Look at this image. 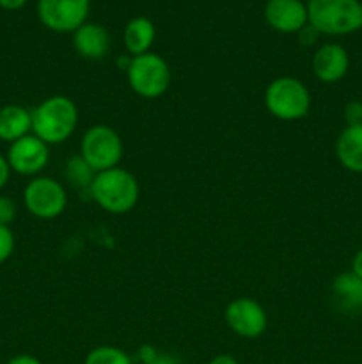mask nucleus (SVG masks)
I'll use <instances>...</instances> for the list:
<instances>
[{
  "label": "nucleus",
  "instance_id": "b1692460",
  "mask_svg": "<svg viewBox=\"0 0 362 364\" xmlns=\"http://www.w3.org/2000/svg\"><path fill=\"white\" fill-rule=\"evenodd\" d=\"M9 176H11L9 162H7L6 156L0 155V191H2V188L7 185V181H9Z\"/></svg>",
  "mask_w": 362,
  "mask_h": 364
},
{
  "label": "nucleus",
  "instance_id": "423d86ee",
  "mask_svg": "<svg viewBox=\"0 0 362 364\" xmlns=\"http://www.w3.org/2000/svg\"><path fill=\"white\" fill-rule=\"evenodd\" d=\"M123 153L124 146L119 134L106 124H94L82 137L80 156L94 173L117 167Z\"/></svg>",
  "mask_w": 362,
  "mask_h": 364
},
{
  "label": "nucleus",
  "instance_id": "f03ea898",
  "mask_svg": "<svg viewBox=\"0 0 362 364\" xmlns=\"http://www.w3.org/2000/svg\"><path fill=\"white\" fill-rule=\"evenodd\" d=\"M32 114V134L48 146L62 144L73 135L78 124L77 103L67 96H50Z\"/></svg>",
  "mask_w": 362,
  "mask_h": 364
},
{
  "label": "nucleus",
  "instance_id": "dca6fc26",
  "mask_svg": "<svg viewBox=\"0 0 362 364\" xmlns=\"http://www.w3.org/2000/svg\"><path fill=\"white\" fill-rule=\"evenodd\" d=\"M155 25L149 18L146 16H137L133 20H130L124 27L123 32V43L124 48L128 50V53H131L133 57L142 55V53H148L149 48L155 43Z\"/></svg>",
  "mask_w": 362,
  "mask_h": 364
},
{
  "label": "nucleus",
  "instance_id": "20e7f679",
  "mask_svg": "<svg viewBox=\"0 0 362 364\" xmlns=\"http://www.w3.org/2000/svg\"><path fill=\"white\" fill-rule=\"evenodd\" d=\"M265 105L277 119L298 121L311 110V92L298 78L279 77L266 87Z\"/></svg>",
  "mask_w": 362,
  "mask_h": 364
},
{
  "label": "nucleus",
  "instance_id": "4be33fe9",
  "mask_svg": "<svg viewBox=\"0 0 362 364\" xmlns=\"http://www.w3.org/2000/svg\"><path fill=\"white\" fill-rule=\"evenodd\" d=\"M16 217V205L11 198L0 196V226H9Z\"/></svg>",
  "mask_w": 362,
  "mask_h": 364
},
{
  "label": "nucleus",
  "instance_id": "393cba45",
  "mask_svg": "<svg viewBox=\"0 0 362 364\" xmlns=\"http://www.w3.org/2000/svg\"><path fill=\"white\" fill-rule=\"evenodd\" d=\"M144 364H180V359H176L170 354H158V352H155V355L148 359Z\"/></svg>",
  "mask_w": 362,
  "mask_h": 364
},
{
  "label": "nucleus",
  "instance_id": "412c9836",
  "mask_svg": "<svg viewBox=\"0 0 362 364\" xmlns=\"http://www.w3.org/2000/svg\"><path fill=\"white\" fill-rule=\"evenodd\" d=\"M344 121H346V127H355V124H362V102H348L344 105L343 110Z\"/></svg>",
  "mask_w": 362,
  "mask_h": 364
},
{
  "label": "nucleus",
  "instance_id": "6e6552de",
  "mask_svg": "<svg viewBox=\"0 0 362 364\" xmlns=\"http://www.w3.org/2000/svg\"><path fill=\"white\" fill-rule=\"evenodd\" d=\"M91 0H38V16L53 32H75L85 23Z\"/></svg>",
  "mask_w": 362,
  "mask_h": 364
},
{
  "label": "nucleus",
  "instance_id": "aec40b11",
  "mask_svg": "<svg viewBox=\"0 0 362 364\" xmlns=\"http://www.w3.org/2000/svg\"><path fill=\"white\" fill-rule=\"evenodd\" d=\"M14 233L9 226H0V265L6 263L14 252Z\"/></svg>",
  "mask_w": 362,
  "mask_h": 364
},
{
  "label": "nucleus",
  "instance_id": "bb28decb",
  "mask_svg": "<svg viewBox=\"0 0 362 364\" xmlns=\"http://www.w3.org/2000/svg\"><path fill=\"white\" fill-rule=\"evenodd\" d=\"M351 272L362 279V249H358V251L355 252L353 259H351Z\"/></svg>",
  "mask_w": 362,
  "mask_h": 364
},
{
  "label": "nucleus",
  "instance_id": "f3484780",
  "mask_svg": "<svg viewBox=\"0 0 362 364\" xmlns=\"http://www.w3.org/2000/svg\"><path fill=\"white\" fill-rule=\"evenodd\" d=\"M332 294L337 299L339 308L344 311H361L362 309V279L353 272H344L334 279Z\"/></svg>",
  "mask_w": 362,
  "mask_h": 364
},
{
  "label": "nucleus",
  "instance_id": "cd10ccee",
  "mask_svg": "<svg viewBox=\"0 0 362 364\" xmlns=\"http://www.w3.org/2000/svg\"><path fill=\"white\" fill-rule=\"evenodd\" d=\"M28 0H0V7L6 11H18L27 4Z\"/></svg>",
  "mask_w": 362,
  "mask_h": 364
},
{
  "label": "nucleus",
  "instance_id": "0eeeda50",
  "mask_svg": "<svg viewBox=\"0 0 362 364\" xmlns=\"http://www.w3.org/2000/svg\"><path fill=\"white\" fill-rule=\"evenodd\" d=\"M23 203L27 212L38 219H57L67 206L66 188L53 178L35 176L25 187Z\"/></svg>",
  "mask_w": 362,
  "mask_h": 364
},
{
  "label": "nucleus",
  "instance_id": "9b49d317",
  "mask_svg": "<svg viewBox=\"0 0 362 364\" xmlns=\"http://www.w3.org/2000/svg\"><path fill=\"white\" fill-rule=\"evenodd\" d=\"M265 20L280 34H298L307 25V6L302 0H268Z\"/></svg>",
  "mask_w": 362,
  "mask_h": 364
},
{
  "label": "nucleus",
  "instance_id": "6ab92c4d",
  "mask_svg": "<svg viewBox=\"0 0 362 364\" xmlns=\"http://www.w3.org/2000/svg\"><path fill=\"white\" fill-rule=\"evenodd\" d=\"M84 364H133L131 358L119 347L112 345H102L96 347L85 355Z\"/></svg>",
  "mask_w": 362,
  "mask_h": 364
},
{
  "label": "nucleus",
  "instance_id": "4468645a",
  "mask_svg": "<svg viewBox=\"0 0 362 364\" xmlns=\"http://www.w3.org/2000/svg\"><path fill=\"white\" fill-rule=\"evenodd\" d=\"M336 155L344 169L362 174V124L341 132L336 141Z\"/></svg>",
  "mask_w": 362,
  "mask_h": 364
},
{
  "label": "nucleus",
  "instance_id": "1a4fd4ad",
  "mask_svg": "<svg viewBox=\"0 0 362 364\" xmlns=\"http://www.w3.org/2000/svg\"><path fill=\"white\" fill-rule=\"evenodd\" d=\"M224 318H226L227 327L236 336L245 338V340H256L268 327L265 308L248 297H238L231 301L224 311Z\"/></svg>",
  "mask_w": 362,
  "mask_h": 364
},
{
  "label": "nucleus",
  "instance_id": "5701e85b",
  "mask_svg": "<svg viewBox=\"0 0 362 364\" xmlns=\"http://www.w3.org/2000/svg\"><path fill=\"white\" fill-rule=\"evenodd\" d=\"M319 36H322V34H319V32L316 31V28L312 27L311 23H307L305 27H302L300 31H298V39H300V43L304 46L314 45V43L318 41Z\"/></svg>",
  "mask_w": 362,
  "mask_h": 364
},
{
  "label": "nucleus",
  "instance_id": "a211bd4d",
  "mask_svg": "<svg viewBox=\"0 0 362 364\" xmlns=\"http://www.w3.org/2000/svg\"><path fill=\"white\" fill-rule=\"evenodd\" d=\"M64 176H66V180L70 181L73 187L87 188L89 191L96 173L91 169V166H89L80 155H73L66 162V167H64Z\"/></svg>",
  "mask_w": 362,
  "mask_h": 364
},
{
  "label": "nucleus",
  "instance_id": "9d476101",
  "mask_svg": "<svg viewBox=\"0 0 362 364\" xmlns=\"http://www.w3.org/2000/svg\"><path fill=\"white\" fill-rule=\"evenodd\" d=\"M6 159L14 173L21 176H38L48 164L50 149L46 142L34 134H28L9 144Z\"/></svg>",
  "mask_w": 362,
  "mask_h": 364
},
{
  "label": "nucleus",
  "instance_id": "c85d7f7f",
  "mask_svg": "<svg viewBox=\"0 0 362 364\" xmlns=\"http://www.w3.org/2000/svg\"><path fill=\"white\" fill-rule=\"evenodd\" d=\"M208 364H238L236 359L229 354H219L212 359Z\"/></svg>",
  "mask_w": 362,
  "mask_h": 364
},
{
  "label": "nucleus",
  "instance_id": "39448f33",
  "mask_svg": "<svg viewBox=\"0 0 362 364\" xmlns=\"http://www.w3.org/2000/svg\"><path fill=\"white\" fill-rule=\"evenodd\" d=\"M131 91L144 100H156L170 87V68L162 55L155 52L131 57L126 68Z\"/></svg>",
  "mask_w": 362,
  "mask_h": 364
},
{
  "label": "nucleus",
  "instance_id": "ddd939ff",
  "mask_svg": "<svg viewBox=\"0 0 362 364\" xmlns=\"http://www.w3.org/2000/svg\"><path fill=\"white\" fill-rule=\"evenodd\" d=\"M73 48L80 57L89 60H99L109 53L110 36L99 23L85 21L73 32Z\"/></svg>",
  "mask_w": 362,
  "mask_h": 364
},
{
  "label": "nucleus",
  "instance_id": "7ed1b4c3",
  "mask_svg": "<svg viewBox=\"0 0 362 364\" xmlns=\"http://www.w3.org/2000/svg\"><path fill=\"white\" fill-rule=\"evenodd\" d=\"M307 23L319 34L348 36L362 28L361 0H309Z\"/></svg>",
  "mask_w": 362,
  "mask_h": 364
},
{
  "label": "nucleus",
  "instance_id": "f8f14e48",
  "mask_svg": "<svg viewBox=\"0 0 362 364\" xmlns=\"http://www.w3.org/2000/svg\"><path fill=\"white\" fill-rule=\"evenodd\" d=\"M350 68L348 52L337 43H327L316 50L312 57V71L314 77L323 84H336L343 80Z\"/></svg>",
  "mask_w": 362,
  "mask_h": 364
},
{
  "label": "nucleus",
  "instance_id": "a878e982",
  "mask_svg": "<svg viewBox=\"0 0 362 364\" xmlns=\"http://www.w3.org/2000/svg\"><path fill=\"white\" fill-rule=\"evenodd\" d=\"M6 364H43V363L31 354H18L14 355V358H11Z\"/></svg>",
  "mask_w": 362,
  "mask_h": 364
},
{
  "label": "nucleus",
  "instance_id": "f257e3e1",
  "mask_svg": "<svg viewBox=\"0 0 362 364\" xmlns=\"http://www.w3.org/2000/svg\"><path fill=\"white\" fill-rule=\"evenodd\" d=\"M89 192H91L92 201L112 215L131 212L141 198L137 178L130 171L121 169V167L96 173Z\"/></svg>",
  "mask_w": 362,
  "mask_h": 364
},
{
  "label": "nucleus",
  "instance_id": "2eb2a0df",
  "mask_svg": "<svg viewBox=\"0 0 362 364\" xmlns=\"http://www.w3.org/2000/svg\"><path fill=\"white\" fill-rule=\"evenodd\" d=\"M32 132V114L21 105H6L0 109V141L13 144Z\"/></svg>",
  "mask_w": 362,
  "mask_h": 364
},
{
  "label": "nucleus",
  "instance_id": "c756f323",
  "mask_svg": "<svg viewBox=\"0 0 362 364\" xmlns=\"http://www.w3.org/2000/svg\"><path fill=\"white\" fill-rule=\"evenodd\" d=\"M0 364H2V361H0Z\"/></svg>",
  "mask_w": 362,
  "mask_h": 364
}]
</instances>
